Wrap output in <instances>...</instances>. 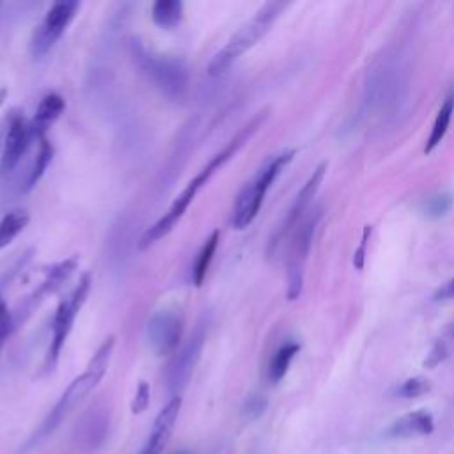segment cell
<instances>
[{
	"instance_id": "5bb4252c",
	"label": "cell",
	"mask_w": 454,
	"mask_h": 454,
	"mask_svg": "<svg viewBox=\"0 0 454 454\" xmlns=\"http://www.w3.org/2000/svg\"><path fill=\"white\" fill-rule=\"evenodd\" d=\"M435 430V421L431 412L428 410H415L401 419H397L388 435L396 438H410V437H424V435H431Z\"/></svg>"
},
{
	"instance_id": "30bf717a",
	"label": "cell",
	"mask_w": 454,
	"mask_h": 454,
	"mask_svg": "<svg viewBox=\"0 0 454 454\" xmlns=\"http://www.w3.org/2000/svg\"><path fill=\"white\" fill-rule=\"evenodd\" d=\"M326 169H328V164H326V161H322V164L314 169V172L310 174V178L307 179L306 185L302 186V190L298 192L297 197H295L293 206L289 208L284 222H282V226L277 229L275 236H273L272 241H270V250L279 247V244H281L282 239H284L289 233L293 231V229H297L298 224L302 222V219L306 215V211L309 210L310 203H313V199L316 197V194H318L319 186H322L323 183V178H325Z\"/></svg>"
},
{
	"instance_id": "5b68a950",
	"label": "cell",
	"mask_w": 454,
	"mask_h": 454,
	"mask_svg": "<svg viewBox=\"0 0 454 454\" xmlns=\"http://www.w3.org/2000/svg\"><path fill=\"white\" fill-rule=\"evenodd\" d=\"M133 57L142 73L148 77V80H151V83L161 95L172 101L185 99L188 86H190V77H188L186 66L179 59L148 52L139 43L133 45Z\"/></svg>"
},
{
	"instance_id": "1f68e13d",
	"label": "cell",
	"mask_w": 454,
	"mask_h": 454,
	"mask_svg": "<svg viewBox=\"0 0 454 454\" xmlns=\"http://www.w3.org/2000/svg\"><path fill=\"white\" fill-rule=\"evenodd\" d=\"M174 454H190V453H188V451H185V449H181V451H176Z\"/></svg>"
},
{
	"instance_id": "6da1fadb",
	"label": "cell",
	"mask_w": 454,
	"mask_h": 454,
	"mask_svg": "<svg viewBox=\"0 0 454 454\" xmlns=\"http://www.w3.org/2000/svg\"><path fill=\"white\" fill-rule=\"evenodd\" d=\"M266 117H268V112L266 110L256 114V116L252 117V119L245 124L244 128L238 130V133L233 137L231 141L224 146L222 151H219L215 157H211V160L208 161L206 166H204L203 169L195 174V178L190 179L188 185L183 188L181 194L174 199V203L170 204V208L167 210V213H164V217L158 219L157 222H155L153 226L149 227L148 231L144 233V236L141 238V244H139V247H141L142 250H144V248H149L153 244H157V241H160L161 238H166V236L172 231L174 227L178 226V222L183 219V215L186 213L188 206L194 203V199H195V195L199 194V190H201V188H203L208 181H210L211 176H213L217 170L222 169L227 161L231 160V158L238 153L239 149L244 148V146L250 141L252 135H254V133L261 128V124L266 121Z\"/></svg>"
},
{
	"instance_id": "d6a6232c",
	"label": "cell",
	"mask_w": 454,
	"mask_h": 454,
	"mask_svg": "<svg viewBox=\"0 0 454 454\" xmlns=\"http://www.w3.org/2000/svg\"><path fill=\"white\" fill-rule=\"evenodd\" d=\"M451 334H454V325H453V330H451Z\"/></svg>"
},
{
	"instance_id": "603a6c76",
	"label": "cell",
	"mask_w": 454,
	"mask_h": 454,
	"mask_svg": "<svg viewBox=\"0 0 454 454\" xmlns=\"http://www.w3.org/2000/svg\"><path fill=\"white\" fill-rule=\"evenodd\" d=\"M431 391V382L422 376H413L408 378L397 388V396L405 397V399H413V397H421Z\"/></svg>"
},
{
	"instance_id": "7c38bea8",
	"label": "cell",
	"mask_w": 454,
	"mask_h": 454,
	"mask_svg": "<svg viewBox=\"0 0 454 454\" xmlns=\"http://www.w3.org/2000/svg\"><path fill=\"white\" fill-rule=\"evenodd\" d=\"M30 139H32L30 124L23 119L21 114H12L9 119L4 151H2V158H0V174L2 176L11 174L14 167L20 164L21 157L29 148Z\"/></svg>"
},
{
	"instance_id": "f1b7e54d",
	"label": "cell",
	"mask_w": 454,
	"mask_h": 454,
	"mask_svg": "<svg viewBox=\"0 0 454 454\" xmlns=\"http://www.w3.org/2000/svg\"><path fill=\"white\" fill-rule=\"evenodd\" d=\"M447 346L442 343V341H437V343L433 344V348H431L430 355L426 357L424 360V368L426 369H435L437 366H440V364L444 362V360L447 359Z\"/></svg>"
},
{
	"instance_id": "e0dca14e",
	"label": "cell",
	"mask_w": 454,
	"mask_h": 454,
	"mask_svg": "<svg viewBox=\"0 0 454 454\" xmlns=\"http://www.w3.org/2000/svg\"><path fill=\"white\" fill-rule=\"evenodd\" d=\"M151 18L161 29H174L183 20V2H179V0H157L151 8Z\"/></svg>"
},
{
	"instance_id": "7402d4cb",
	"label": "cell",
	"mask_w": 454,
	"mask_h": 454,
	"mask_svg": "<svg viewBox=\"0 0 454 454\" xmlns=\"http://www.w3.org/2000/svg\"><path fill=\"white\" fill-rule=\"evenodd\" d=\"M181 403L183 401L179 396L170 397L169 403L160 410V413H158L157 419H155L153 431L166 435L172 433L174 424H176V421H178L179 417V412H181Z\"/></svg>"
},
{
	"instance_id": "44dd1931",
	"label": "cell",
	"mask_w": 454,
	"mask_h": 454,
	"mask_svg": "<svg viewBox=\"0 0 454 454\" xmlns=\"http://www.w3.org/2000/svg\"><path fill=\"white\" fill-rule=\"evenodd\" d=\"M52 158H54V146L50 144L46 139L39 141V149H37V157L34 160V166L29 172V178H27V190L34 188L37 185V181L45 176L46 169L52 164Z\"/></svg>"
},
{
	"instance_id": "d4e9b609",
	"label": "cell",
	"mask_w": 454,
	"mask_h": 454,
	"mask_svg": "<svg viewBox=\"0 0 454 454\" xmlns=\"http://www.w3.org/2000/svg\"><path fill=\"white\" fill-rule=\"evenodd\" d=\"M12 314L9 313L6 302L0 298V355H2V350H4L6 343H8V337L12 332Z\"/></svg>"
},
{
	"instance_id": "f546056e",
	"label": "cell",
	"mask_w": 454,
	"mask_h": 454,
	"mask_svg": "<svg viewBox=\"0 0 454 454\" xmlns=\"http://www.w3.org/2000/svg\"><path fill=\"white\" fill-rule=\"evenodd\" d=\"M170 435L166 433H157V431H151V437H149L148 444L144 446V449L141 451V454H161L164 447L169 442Z\"/></svg>"
},
{
	"instance_id": "52a82bcc",
	"label": "cell",
	"mask_w": 454,
	"mask_h": 454,
	"mask_svg": "<svg viewBox=\"0 0 454 454\" xmlns=\"http://www.w3.org/2000/svg\"><path fill=\"white\" fill-rule=\"evenodd\" d=\"M322 219V210L310 211L304 217L302 222L295 229L293 239L289 245L288 256V298L297 300L304 289V268H306L307 257H309L310 245H313L314 231Z\"/></svg>"
},
{
	"instance_id": "4dcf8cb0",
	"label": "cell",
	"mask_w": 454,
	"mask_h": 454,
	"mask_svg": "<svg viewBox=\"0 0 454 454\" xmlns=\"http://www.w3.org/2000/svg\"><path fill=\"white\" fill-rule=\"evenodd\" d=\"M437 297L438 298H453L454 297V279H453V281L447 282V284L444 286L440 291H438Z\"/></svg>"
},
{
	"instance_id": "9a60e30c",
	"label": "cell",
	"mask_w": 454,
	"mask_h": 454,
	"mask_svg": "<svg viewBox=\"0 0 454 454\" xmlns=\"http://www.w3.org/2000/svg\"><path fill=\"white\" fill-rule=\"evenodd\" d=\"M454 114V86L451 87L449 91H447L446 98H444V103L438 110L437 117H435L433 128H431L430 137H428V142L424 146V153L431 155L435 151V148L440 146V142L444 141V137H446L447 130L451 126V119H453Z\"/></svg>"
},
{
	"instance_id": "d6986e66",
	"label": "cell",
	"mask_w": 454,
	"mask_h": 454,
	"mask_svg": "<svg viewBox=\"0 0 454 454\" xmlns=\"http://www.w3.org/2000/svg\"><path fill=\"white\" fill-rule=\"evenodd\" d=\"M219 241H220V233L213 231L210 238L204 241L203 248L199 250L197 257H195L194 270H192V279H194L195 286H201L204 279H206V273L208 270H210V264L211 261H213V256H215Z\"/></svg>"
},
{
	"instance_id": "4316f807",
	"label": "cell",
	"mask_w": 454,
	"mask_h": 454,
	"mask_svg": "<svg viewBox=\"0 0 454 454\" xmlns=\"http://www.w3.org/2000/svg\"><path fill=\"white\" fill-rule=\"evenodd\" d=\"M371 233H373L371 226H364L362 238H360V245L355 248V252H353V266H355L359 272H360V270H364V264H366V248H368L369 238H371Z\"/></svg>"
},
{
	"instance_id": "8992f818",
	"label": "cell",
	"mask_w": 454,
	"mask_h": 454,
	"mask_svg": "<svg viewBox=\"0 0 454 454\" xmlns=\"http://www.w3.org/2000/svg\"><path fill=\"white\" fill-rule=\"evenodd\" d=\"M91 284V273H83V275L80 277L79 284L75 286L73 291L59 304L57 310H55L54 323H52V339H50L48 353H46L45 362L48 371H52V369L57 366L59 357H61L62 348L66 344L68 335H70L71 328H73L75 319H77L80 309H82L87 297H89Z\"/></svg>"
},
{
	"instance_id": "ac0fdd59",
	"label": "cell",
	"mask_w": 454,
	"mask_h": 454,
	"mask_svg": "<svg viewBox=\"0 0 454 454\" xmlns=\"http://www.w3.org/2000/svg\"><path fill=\"white\" fill-rule=\"evenodd\" d=\"M298 351H300V344L295 341L284 343L275 351V355L272 357L268 366V380L272 384H279L284 378L293 359L298 355Z\"/></svg>"
},
{
	"instance_id": "3957f363",
	"label": "cell",
	"mask_w": 454,
	"mask_h": 454,
	"mask_svg": "<svg viewBox=\"0 0 454 454\" xmlns=\"http://www.w3.org/2000/svg\"><path fill=\"white\" fill-rule=\"evenodd\" d=\"M114 346H116V337H114V335L107 337L103 343H101V346L98 348V351H96L95 357L91 359L86 371L71 382L70 387L64 391L61 399L57 401V405L48 413V417H46L45 424H43L41 428L43 435L52 433V431L61 424L62 419L66 417L68 413L79 405V403H82L83 397L91 393L99 382L103 380L105 373H107L108 369V364H110L112 353H114Z\"/></svg>"
},
{
	"instance_id": "484cf974",
	"label": "cell",
	"mask_w": 454,
	"mask_h": 454,
	"mask_svg": "<svg viewBox=\"0 0 454 454\" xmlns=\"http://www.w3.org/2000/svg\"><path fill=\"white\" fill-rule=\"evenodd\" d=\"M149 401H151V387H149L148 382H139L135 397L132 401V412L135 415L146 412L149 406Z\"/></svg>"
},
{
	"instance_id": "7a4b0ae2",
	"label": "cell",
	"mask_w": 454,
	"mask_h": 454,
	"mask_svg": "<svg viewBox=\"0 0 454 454\" xmlns=\"http://www.w3.org/2000/svg\"><path fill=\"white\" fill-rule=\"evenodd\" d=\"M297 151L295 149H286L282 153L273 155L272 158L266 160L263 167L257 170L252 181L241 188V192L236 197L235 204H233L231 211V227L236 231H244L256 220L257 213H259L263 201L266 197V192L270 190V186L273 185L279 174L286 169V167L293 161Z\"/></svg>"
},
{
	"instance_id": "2e32d148",
	"label": "cell",
	"mask_w": 454,
	"mask_h": 454,
	"mask_svg": "<svg viewBox=\"0 0 454 454\" xmlns=\"http://www.w3.org/2000/svg\"><path fill=\"white\" fill-rule=\"evenodd\" d=\"M77 264H79V257L75 256L70 257V259L54 264V266L48 270V273H46L45 281H43L41 286L37 288L36 297L41 298L46 297L48 293H54L55 289H59L62 284H64V281H68V277L75 272Z\"/></svg>"
},
{
	"instance_id": "9c48e42d",
	"label": "cell",
	"mask_w": 454,
	"mask_h": 454,
	"mask_svg": "<svg viewBox=\"0 0 454 454\" xmlns=\"http://www.w3.org/2000/svg\"><path fill=\"white\" fill-rule=\"evenodd\" d=\"M204 341H206V326L199 323L194 334L181 346V350L176 351L172 360L167 366L166 382L169 391L178 393L188 384L192 373H194L195 366H197L199 359H201V351L204 348Z\"/></svg>"
},
{
	"instance_id": "8fae6325",
	"label": "cell",
	"mask_w": 454,
	"mask_h": 454,
	"mask_svg": "<svg viewBox=\"0 0 454 454\" xmlns=\"http://www.w3.org/2000/svg\"><path fill=\"white\" fill-rule=\"evenodd\" d=\"M146 334H148L149 346L153 348L158 357L170 355L178 350V344L181 341L183 322L176 313L158 310L148 322Z\"/></svg>"
},
{
	"instance_id": "277c9868",
	"label": "cell",
	"mask_w": 454,
	"mask_h": 454,
	"mask_svg": "<svg viewBox=\"0 0 454 454\" xmlns=\"http://www.w3.org/2000/svg\"><path fill=\"white\" fill-rule=\"evenodd\" d=\"M286 8H288L286 2H266L252 17V20L247 21L238 32L233 34L231 39L226 43V46L213 55L210 66H208L211 77H219V75L226 73L247 50L256 45L261 37L266 36L268 30L272 29V25L275 23L277 18L281 17V12Z\"/></svg>"
},
{
	"instance_id": "4fadbf2b",
	"label": "cell",
	"mask_w": 454,
	"mask_h": 454,
	"mask_svg": "<svg viewBox=\"0 0 454 454\" xmlns=\"http://www.w3.org/2000/svg\"><path fill=\"white\" fill-rule=\"evenodd\" d=\"M64 107H66V103H64V98H62L61 95H57V92L46 95L45 98L41 99V103H39V107H37L36 110V116H34L32 123H30L32 139H37V141L46 139V132H48L50 126L61 117Z\"/></svg>"
},
{
	"instance_id": "cb8c5ba5",
	"label": "cell",
	"mask_w": 454,
	"mask_h": 454,
	"mask_svg": "<svg viewBox=\"0 0 454 454\" xmlns=\"http://www.w3.org/2000/svg\"><path fill=\"white\" fill-rule=\"evenodd\" d=\"M453 206V195L451 194H438L435 197L428 199L426 201V217H430V219H442L444 215H447Z\"/></svg>"
},
{
	"instance_id": "83f0119b",
	"label": "cell",
	"mask_w": 454,
	"mask_h": 454,
	"mask_svg": "<svg viewBox=\"0 0 454 454\" xmlns=\"http://www.w3.org/2000/svg\"><path fill=\"white\" fill-rule=\"evenodd\" d=\"M266 405H268V401H266V397L264 396H250L247 399V403H245V408H244V413L245 417L248 419H257L261 417L264 413V410H266Z\"/></svg>"
},
{
	"instance_id": "ba28073f",
	"label": "cell",
	"mask_w": 454,
	"mask_h": 454,
	"mask_svg": "<svg viewBox=\"0 0 454 454\" xmlns=\"http://www.w3.org/2000/svg\"><path fill=\"white\" fill-rule=\"evenodd\" d=\"M80 9V2L66 0V2H55L46 12L45 20L34 30L32 39H30V52L36 59L43 57L54 48L55 43L61 39L64 30L70 27L73 18Z\"/></svg>"
},
{
	"instance_id": "ffe728a7",
	"label": "cell",
	"mask_w": 454,
	"mask_h": 454,
	"mask_svg": "<svg viewBox=\"0 0 454 454\" xmlns=\"http://www.w3.org/2000/svg\"><path fill=\"white\" fill-rule=\"evenodd\" d=\"M29 220V213L25 210H12L4 215V219L0 220V250L8 247L23 231Z\"/></svg>"
}]
</instances>
